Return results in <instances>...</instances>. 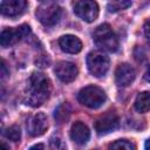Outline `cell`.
Here are the masks:
<instances>
[{
  "label": "cell",
  "mask_w": 150,
  "mask_h": 150,
  "mask_svg": "<svg viewBox=\"0 0 150 150\" xmlns=\"http://www.w3.org/2000/svg\"><path fill=\"white\" fill-rule=\"evenodd\" d=\"M50 90L52 86L49 79L42 73H33L26 86L23 102L33 108L40 107L48 100Z\"/></svg>",
  "instance_id": "1"
},
{
  "label": "cell",
  "mask_w": 150,
  "mask_h": 150,
  "mask_svg": "<svg viewBox=\"0 0 150 150\" xmlns=\"http://www.w3.org/2000/svg\"><path fill=\"white\" fill-rule=\"evenodd\" d=\"M93 40L98 48L107 52H116L118 48L117 38L108 23H102L96 27L93 33Z\"/></svg>",
  "instance_id": "2"
},
{
  "label": "cell",
  "mask_w": 150,
  "mask_h": 150,
  "mask_svg": "<svg viewBox=\"0 0 150 150\" xmlns=\"http://www.w3.org/2000/svg\"><path fill=\"white\" fill-rule=\"evenodd\" d=\"M77 100L83 105L91 109H96V108H100L105 102L107 96H105V93L100 87L87 86L80 90L77 95Z\"/></svg>",
  "instance_id": "3"
},
{
  "label": "cell",
  "mask_w": 150,
  "mask_h": 150,
  "mask_svg": "<svg viewBox=\"0 0 150 150\" xmlns=\"http://www.w3.org/2000/svg\"><path fill=\"white\" fill-rule=\"evenodd\" d=\"M109 57L98 50L95 52H90L87 56V66L89 71L96 76V77H102L107 74L108 69H109Z\"/></svg>",
  "instance_id": "4"
},
{
  "label": "cell",
  "mask_w": 150,
  "mask_h": 150,
  "mask_svg": "<svg viewBox=\"0 0 150 150\" xmlns=\"http://www.w3.org/2000/svg\"><path fill=\"white\" fill-rule=\"evenodd\" d=\"M74 13L86 22H93L98 16V5L94 0H79L74 5Z\"/></svg>",
  "instance_id": "5"
},
{
  "label": "cell",
  "mask_w": 150,
  "mask_h": 150,
  "mask_svg": "<svg viewBox=\"0 0 150 150\" xmlns=\"http://www.w3.org/2000/svg\"><path fill=\"white\" fill-rule=\"evenodd\" d=\"M62 15V9L57 5H45L40 6L36 9V18L43 26H54L56 25Z\"/></svg>",
  "instance_id": "6"
},
{
  "label": "cell",
  "mask_w": 150,
  "mask_h": 150,
  "mask_svg": "<svg viewBox=\"0 0 150 150\" xmlns=\"http://www.w3.org/2000/svg\"><path fill=\"white\" fill-rule=\"evenodd\" d=\"M30 33V27L28 25H21L16 28H5L0 35V43L2 47H9L18 41L27 38Z\"/></svg>",
  "instance_id": "7"
},
{
  "label": "cell",
  "mask_w": 150,
  "mask_h": 150,
  "mask_svg": "<svg viewBox=\"0 0 150 150\" xmlns=\"http://www.w3.org/2000/svg\"><path fill=\"white\" fill-rule=\"evenodd\" d=\"M94 127L98 135H105L115 131L120 127V118L115 112L108 111L95 121Z\"/></svg>",
  "instance_id": "8"
},
{
  "label": "cell",
  "mask_w": 150,
  "mask_h": 150,
  "mask_svg": "<svg viewBox=\"0 0 150 150\" xmlns=\"http://www.w3.org/2000/svg\"><path fill=\"white\" fill-rule=\"evenodd\" d=\"M47 128H48V121H47V116L43 112H38L33 115L27 122L28 134L33 137L41 136L42 134H45Z\"/></svg>",
  "instance_id": "9"
},
{
  "label": "cell",
  "mask_w": 150,
  "mask_h": 150,
  "mask_svg": "<svg viewBox=\"0 0 150 150\" xmlns=\"http://www.w3.org/2000/svg\"><path fill=\"white\" fill-rule=\"evenodd\" d=\"M77 67L68 61H61L55 66V74L56 76L64 83L71 82L77 76Z\"/></svg>",
  "instance_id": "10"
},
{
  "label": "cell",
  "mask_w": 150,
  "mask_h": 150,
  "mask_svg": "<svg viewBox=\"0 0 150 150\" xmlns=\"http://www.w3.org/2000/svg\"><path fill=\"white\" fill-rule=\"evenodd\" d=\"M135 69L128 63L120 64L115 71V80L120 87H128L131 84V82L135 80Z\"/></svg>",
  "instance_id": "11"
},
{
  "label": "cell",
  "mask_w": 150,
  "mask_h": 150,
  "mask_svg": "<svg viewBox=\"0 0 150 150\" xmlns=\"http://www.w3.org/2000/svg\"><path fill=\"white\" fill-rule=\"evenodd\" d=\"M27 6V0H2L1 12L6 16L20 15Z\"/></svg>",
  "instance_id": "12"
},
{
  "label": "cell",
  "mask_w": 150,
  "mask_h": 150,
  "mask_svg": "<svg viewBox=\"0 0 150 150\" xmlns=\"http://www.w3.org/2000/svg\"><path fill=\"white\" fill-rule=\"evenodd\" d=\"M59 45L61 49L69 54H76L82 49L81 40L75 35H63L59 40Z\"/></svg>",
  "instance_id": "13"
},
{
  "label": "cell",
  "mask_w": 150,
  "mask_h": 150,
  "mask_svg": "<svg viewBox=\"0 0 150 150\" xmlns=\"http://www.w3.org/2000/svg\"><path fill=\"white\" fill-rule=\"evenodd\" d=\"M70 137L77 144H84L90 137V131L82 122H75L70 129Z\"/></svg>",
  "instance_id": "14"
},
{
  "label": "cell",
  "mask_w": 150,
  "mask_h": 150,
  "mask_svg": "<svg viewBox=\"0 0 150 150\" xmlns=\"http://www.w3.org/2000/svg\"><path fill=\"white\" fill-rule=\"evenodd\" d=\"M135 109L142 114L150 110V91H143L137 95L135 100Z\"/></svg>",
  "instance_id": "15"
},
{
  "label": "cell",
  "mask_w": 150,
  "mask_h": 150,
  "mask_svg": "<svg viewBox=\"0 0 150 150\" xmlns=\"http://www.w3.org/2000/svg\"><path fill=\"white\" fill-rule=\"evenodd\" d=\"M70 112H71L70 105H69L67 102H64V103L60 104V105L55 109L54 117H55V120H56L59 123H63V122H66V121L69 118Z\"/></svg>",
  "instance_id": "16"
},
{
  "label": "cell",
  "mask_w": 150,
  "mask_h": 150,
  "mask_svg": "<svg viewBox=\"0 0 150 150\" xmlns=\"http://www.w3.org/2000/svg\"><path fill=\"white\" fill-rule=\"evenodd\" d=\"M129 6H131V0H111L107 7L109 12H118L128 8Z\"/></svg>",
  "instance_id": "17"
},
{
  "label": "cell",
  "mask_w": 150,
  "mask_h": 150,
  "mask_svg": "<svg viewBox=\"0 0 150 150\" xmlns=\"http://www.w3.org/2000/svg\"><path fill=\"white\" fill-rule=\"evenodd\" d=\"M4 136L9 139V141H13V142H19L20 141V137H21V132H20V128L16 127V125H12V127H8L7 129L4 130Z\"/></svg>",
  "instance_id": "18"
},
{
  "label": "cell",
  "mask_w": 150,
  "mask_h": 150,
  "mask_svg": "<svg viewBox=\"0 0 150 150\" xmlns=\"http://www.w3.org/2000/svg\"><path fill=\"white\" fill-rule=\"evenodd\" d=\"M109 148L110 149H125V150H131V149H135V145L131 142L127 141V139H118V141L111 143L109 145Z\"/></svg>",
  "instance_id": "19"
},
{
  "label": "cell",
  "mask_w": 150,
  "mask_h": 150,
  "mask_svg": "<svg viewBox=\"0 0 150 150\" xmlns=\"http://www.w3.org/2000/svg\"><path fill=\"white\" fill-rule=\"evenodd\" d=\"M50 148L52 149H62V148H64V145L62 144V141H60L59 138L57 139L52 138L50 139Z\"/></svg>",
  "instance_id": "20"
},
{
  "label": "cell",
  "mask_w": 150,
  "mask_h": 150,
  "mask_svg": "<svg viewBox=\"0 0 150 150\" xmlns=\"http://www.w3.org/2000/svg\"><path fill=\"white\" fill-rule=\"evenodd\" d=\"M144 34H145V38L150 45V20H148L144 25Z\"/></svg>",
  "instance_id": "21"
},
{
  "label": "cell",
  "mask_w": 150,
  "mask_h": 150,
  "mask_svg": "<svg viewBox=\"0 0 150 150\" xmlns=\"http://www.w3.org/2000/svg\"><path fill=\"white\" fill-rule=\"evenodd\" d=\"M8 74H9V73H8V70H7L6 63H5V61L2 60V62H1V79H5Z\"/></svg>",
  "instance_id": "22"
},
{
  "label": "cell",
  "mask_w": 150,
  "mask_h": 150,
  "mask_svg": "<svg viewBox=\"0 0 150 150\" xmlns=\"http://www.w3.org/2000/svg\"><path fill=\"white\" fill-rule=\"evenodd\" d=\"M144 77H145V80H146L148 82H150V66L148 67V69H146V71H145Z\"/></svg>",
  "instance_id": "23"
},
{
  "label": "cell",
  "mask_w": 150,
  "mask_h": 150,
  "mask_svg": "<svg viewBox=\"0 0 150 150\" xmlns=\"http://www.w3.org/2000/svg\"><path fill=\"white\" fill-rule=\"evenodd\" d=\"M43 148H45V145H43V144H36V145L30 146V149H43Z\"/></svg>",
  "instance_id": "24"
},
{
  "label": "cell",
  "mask_w": 150,
  "mask_h": 150,
  "mask_svg": "<svg viewBox=\"0 0 150 150\" xmlns=\"http://www.w3.org/2000/svg\"><path fill=\"white\" fill-rule=\"evenodd\" d=\"M144 146H145V149H148V150L150 149V138H149V139L145 142V145H144Z\"/></svg>",
  "instance_id": "25"
},
{
  "label": "cell",
  "mask_w": 150,
  "mask_h": 150,
  "mask_svg": "<svg viewBox=\"0 0 150 150\" xmlns=\"http://www.w3.org/2000/svg\"><path fill=\"white\" fill-rule=\"evenodd\" d=\"M41 1H52V0H41Z\"/></svg>",
  "instance_id": "26"
}]
</instances>
